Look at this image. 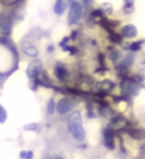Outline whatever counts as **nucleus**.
I'll use <instances>...</instances> for the list:
<instances>
[{"instance_id": "f257e3e1", "label": "nucleus", "mask_w": 145, "mask_h": 159, "mask_svg": "<svg viewBox=\"0 0 145 159\" xmlns=\"http://www.w3.org/2000/svg\"><path fill=\"white\" fill-rule=\"evenodd\" d=\"M68 127L72 135L77 141H83L86 132L83 127V117L79 111H74L68 119Z\"/></svg>"}, {"instance_id": "f03ea898", "label": "nucleus", "mask_w": 145, "mask_h": 159, "mask_svg": "<svg viewBox=\"0 0 145 159\" xmlns=\"http://www.w3.org/2000/svg\"><path fill=\"white\" fill-rule=\"evenodd\" d=\"M83 14V8L82 5L79 2H74L70 6V12L68 16V24L70 26L76 25L81 19V16Z\"/></svg>"}, {"instance_id": "7ed1b4c3", "label": "nucleus", "mask_w": 145, "mask_h": 159, "mask_svg": "<svg viewBox=\"0 0 145 159\" xmlns=\"http://www.w3.org/2000/svg\"><path fill=\"white\" fill-rule=\"evenodd\" d=\"M11 33V19L4 14H0V34L9 36Z\"/></svg>"}, {"instance_id": "20e7f679", "label": "nucleus", "mask_w": 145, "mask_h": 159, "mask_svg": "<svg viewBox=\"0 0 145 159\" xmlns=\"http://www.w3.org/2000/svg\"><path fill=\"white\" fill-rule=\"evenodd\" d=\"M42 70V63L41 61H39V60H35V61L31 62L29 65V67L27 69V76L30 78V79H35L36 78L37 75L41 72Z\"/></svg>"}, {"instance_id": "39448f33", "label": "nucleus", "mask_w": 145, "mask_h": 159, "mask_svg": "<svg viewBox=\"0 0 145 159\" xmlns=\"http://www.w3.org/2000/svg\"><path fill=\"white\" fill-rule=\"evenodd\" d=\"M127 125V120L123 116H118L113 118V120L109 124L108 128L111 129L112 131L114 130H120V129L124 128Z\"/></svg>"}, {"instance_id": "423d86ee", "label": "nucleus", "mask_w": 145, "mask_h": 159, "mask_svg": "<svg viewBox=\"0 0 145 159\" xmlns=\"http://www.w3.org/2000/svg\"><path fill=\"white\" fill-rule=\"evenodd\" d=\"M103 142L104 145H106L108 149H113L114 148V135H113V131L111 129L106 128L104 129L103 131Z\"/></svg>"}, {"instance_id": "0eeeda50", "label": "nucleus", "mask_w": 145, "mask_h": 159, "mask_svg": "<svg viewBox=\"0 0 145 159\" xmlns=\"http://www.w3.org/2000/svg\"><path fill=\"white\" fill-rule=\"evenodd\" d=\"M72 109V102H70L69 98H62L61 101L58 102L57 111L60 114H65L69 112Z\"/></svg>"}, {"instance_id": "6e6552de", "label": "nucleus", "mask_w": 145, "mask_h": 159, "mask_svg": "<svg viewBox=\"0 0 145 159\" xmlns=\"http://www.w3.org/2000/svg\"><path fill=\"white\" fill-rule=\"evenodd\" d=\"M71 0H57L54 7V12L57 15H62L68 7L71 6Z\"/></svg>"}, {"instance_id": "1a4fd4ad", "label": "nucleus", "mask_w": 145, "mask_h": 159, "mask_svg": "<svg viewBox=\"0 0 145 159\" xmlns=\"http://www.w3.org/2000/svg\"><path fill=\"white\" fill-rule=\"evenodd\" d=\"M121 88H122V91L124 93L126 94H130V96H134L138 93V89L136 87V84L135 83H130L128 80V82L124 81L121 84Z\"/></svg>"}, {"instance_id": "9d476101", "label": "nucleus", "mask_w": 145, "mask_h": 159, "mask_svg": "<svg viewBox=\"0 0 145 159\" xmlns=\"http://www.w3.org/2000/svg\"><path fill=\"white\" fill-rule=\"evenodd\" d=\"M121 35L126 38H133L137 35V29L132 24H128L121 28Z\"/></svg>"}, {"instance_id": "9b49d317", "label": "nucleus", "mask_w": 145, "mask_h": 159, "mask_svg": "<svg viewBox=\"0 0 145 159\" xmlns=\"http://www.w3.org/2000/svg\"><path fill=\"white\" fill-rule=\"evenodd\" d=\"M55 76H56L60 81H65V80L68 78V72L65 68L57 66L55 68Z\"/></svg>"}, {"instance_id": "f8f14e48", "label": "nucleus", "mask_w": 145, "mask_h": 159, "mask_svg": "<svg viewBox=\"0 0 145 159\" xmlns=\"http://www.w3.org/2000/svg\"><path fill=\"white\" fill-rule=\"evenodd\" d=\"M133 60H134V58L131 54L126 55V57L122 60V62L120 63V65H119V68L122 69V70L128 69L129 67H131V65L133 64Z\"/></svg>"}, {"instance_id": "ddd939ff", "label": "nucleus", "mask_w": 145, "mask_h": 159, "mask_svg": "<svg viewBox=\"0 0 145 159\" xmlns=\"http://www.w3.org/2000/svg\"><path fill=\"white\" fill-rule=\"evenodd\" d=\"M22 50L25 54L28 55V56H30V57H37L38 54H39L37 48H35L34 46H31V45H29V46H27V47H23Z\"/></svg>"}, {"instance_id": "4468645a", "label": "nucleus", "mask_w": 145, "mask_h": 159, "mask_svg": "<svg viewBox=\"0 0 145 159\" xmlns=\"http://www.w3.org/2000/svg\"><path fill=\"white\" fill-rule=\"evenodd\" d=\"M101 87H102V92H107V91H111V89L114 87V84L111 81H104L101 84Z\"/></svg>"}, {"instance_id": "2eb2a0df", "label": "nucleus", "mask_w": 145, "mask_h": 159, "mask_svg": "<svg viewBox=\"0 0 145 159\" xmlns=\"http://www.w3.org/2000/svg\"><path fill=\"white\" fill-rule=\"evenodd\" d=\"M109 38H111V40L113 42V43H121L122 41V36L121 35H118L116 33H114V32H111V36H109Z\"/></svg>"}, {"instance_id": "dca6fc26", "label": "nucleus", "mask_w": 145, "mask_h": 159, "mask_svg": "<svg viewBox=\"0 0 145 159\" xmlns=\"http://www.w3.org/2000/svg\"><path fill=\"white\" fill-rule=\"evenodd\" d=\"M54 111H55V102H54V99L51 98L47 107V114L48 116H52L54 113Z\"/></svg>"}, {"instance_id": "f3484780", "label": "nucleus", "mask_w": 145, "mask_h": 159, "mask_svg": "<svg viewBox=\"0 0 145 159\" xmlns=\"http://www.w3.org/2000/svg\"><path fill=\"white\" fill-rule=\"evenodd\" d=\"M7 119V112L5 111V108L0 106V123H4Z\"/></svg>"}, {"instance_id": "a211bd4d", "label": "nucleus", "mask_w": 145, "mask_h": 159, "mask_svg": "<svg viewBox=\"0 0 145 159\" xmlns=\"http://www.w3.org/2000/svg\"><path fill=\"white\" fill-rule=\"evenodd\" d=\"M119 57H120V54H119V52L117 51V50H112V51L111 52V54H109V59L113 62L117 61V60L119 59Z\"/></svg>"}, {"instance_id": "6ab92c4d", "label": "nucleus", "mask_w": 145, "mask_h": 159, "mask_svg": "<svg viewBox=\"0 0 145 159\" xmlns=\"http://www.w3.org/2000/svg\"><path fill=\"white\" fill-rule=\"evenodd\" d=\"M128 133L130 134L131 136H133L134 138H142L143 136V133L142 131H139V130H129Z\"/></svg>"}, {"instance_id": "aec40b11", "label": "nucleus", "mask_w": 145, "mask_h": 159, "mask_svg": "<svg viewBox=\"0 0 145 159\" xmlns=\"http://www.w3.org/2000/svg\"><path fill=\"white\" fill-rule=\"evenodd\" d=\"M37 128H38L37 123H30V124H28V125L24 126L25 130H29V131H34V130H36Z\"/></svg>"}, {"instance_id": "412c9836", "label": "nucleus", "mask_w": 145, "mask_h": 159, "mask_svg": "<svg viewBox=\"0 0 145 159\" xmlns=\"http://www.w3.org/2000/svg\"><path fill=\"white\" fill-rule=\"evenodd\" d=\"M141 43L142 42H134V43H132L130 45V50H131V51H138V50H140Z\"/></svg>"}, {"instance_id": "4be33fe9", "label": "nucleus", "mask_w": 145, "mask_h": 159, "mask_svg": "<svg viewBox=\"0 0 145 159\" xmlns=\"http://www.w3.org/2000/svg\"><path fill=\"white\" fill-rule=\"evenodd\" d=\"M133 10V5L131 3H126L124 6V12L125 13H130Z\"/></svg>"}, {"instance_id": "5701e85b", "label": "nucleus", "mask_w": 145, "mask_h": 159, "mask_svg": "<svg viewBox=\"0 0 145 159\" xmlns=\"http://www.w3.org/2000/svg\"><path fill=\"white\" fill-rule=\"evenodd\" d=\"M19 0H0V3H2L4 5H12L14 3H16Z\"/></svg>"}, {"instance_id": "b1692460", "label": "nucleus", "mask_w": 145, "mask_h": 159, "mask_svg": "<svg viewBox=\"0 0 145 159\" xmlns=\"http://www.w3.org/2000/svg\"><path fill=\"white\" fill-rule=\"evenodd\" d=\"M92 15H93V17H101V16H102V10H101V9L94 10V11L92 13Z\"/></svg>"}, {"instance_id": "393cba45", "label": "nucleus", "mask_w": 145, "mask_h": 159, "mask_svg": "<svg viewBox=\"0 0 145 159\" xmlns=\"http://www.w3.org/2000/svg\"><path fill=\"white\" fill-rule=\"evenodd\" d=\"M68 41H69V38L68 37H66V38H64L63 39V41L60 43V46L61 47H65V45H66L67 43H68Z\"/></svg>"}, {"instance_id": "a878e982", "label": "nucleus", "mask_w": 145, "mask_h": 159, "mask_svg": "<svg viewBox=\"0 0 145 159\" xmlns=\"http://www.w3.org/2000/svg\"><path fill=\"white\" fill-rule=\"evenodd\" d=\"M32 158H33V152L32 151L26 152V156H25V159H32Z\"/></svg>"}, {"instance_id": "bb28decb", "label": "nucleus", "mask_w": 145, "mask_h": 159, "mask_svg": "<svg viewBox=\"0 0 145 159\" xmlns=\"http://www.w3.org/2000/svg\"><path fill=\"white\" fill-rule=\"evenodd\" d=\"M83 1H84V4L88 5H88H91V4L93 3V0H83Z\"/></svg>"}, {"instance_id": "cd10ccee", "label": "nucleus", "mask_w": 145, "mask_h": 159, "mask_svg": "<svg viewBox=\"0 0 145 159\" xmlns=\"http://www.w3.org/2000/svg\"><path fill=\"white\" fill-rule=\"evenodd\" d=\"M25 156H26V151H21V152H20V157L25 158Z\"/></svg>"}, {"instance_id": "c85d7f7f", "label": "nucleus", "mask_w": 145, "mask_h": 159, "mask_svg": "<svg viewBox=\"0 0 145 159\" xmlns=\"http://www.w3.org/2000/svg\"><path fill=\"white\" fill-rule=\"evenodd\" d=\"M53 51H54V47H53V46H51V47H49V48H48V52H49V53H52Z\"/></svg>"}, {"instance_id": "c756f323", "label": "nucleus", "mask_w": 145, "mask_h": 159, "mask_svg": "<svg viewBox=\"0 0 145 159\" xmlns=\"http://www.w3.org/2000/svg\"><path fill=\"white\" fill-rule=\"evenodd\" d=\"M125 1H126V3H133V1H134V0H125Z\"/></svg>"}, {"instance_id": "7c9ffc66", "label": "nucleus", "mask_w": 145, "mask_h": 159, "mask_svg": "<svg viewBox=\"0 0 145 159\" xmlns=\"http://www.w3.org/2000/svg\"><path fill=\"white\" fill-rule=\"evenodd\" d=\"M57 159H63V158H57Z\"/></svg>"}]
</instances>
